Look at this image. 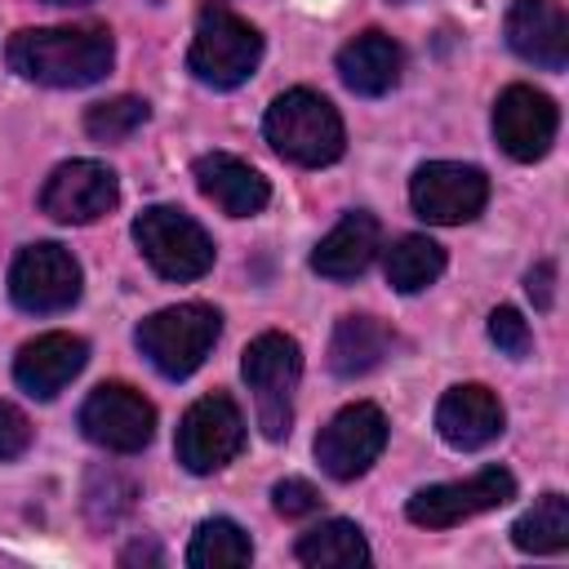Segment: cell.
<instances>
[{
    "label": "cell",
    "mask_w": 569,
    "mask_h": 569,
    "mask_svg": "<svg viewBox=\"0 0 569 569\" xmlns=\"http://www.w3.org/2000/svg\"><path fill=\"white\" fill-rule=\"evenodd\" d=\"M27 449H31V422H27V413L18 405L0 400V462L22 458Z\"/></svg>",
    "instance_id": "29"
},
{
    "label": "cell",
    "mask_w": 569,
    "mask_h": 569,
    "mask_svg": "<svg viewBox=\"0 0 569 569\" xmlns=\"http://www.w3.org/2000/svg\"><path fill=\"white\" fill-rule=\"evenodd\" d=\"M80 431L98 449L138 453L156 436V409H151V400L142 391H133L124 382H102L80 405Z\"/></svg>",
    "instance_id": "9"
},
{
    "label": "cell",
    "mask_w": 569,
    "mask_h": 569,
    "mask_svg": "<svg viewBox=\"0 0 569 569\" xmlns=\"http://www.w3.org/2000/svg\"><path fill=\"white\" fill-rule=\"evenodd\" d=\"M382 249V227L373 213L351 209L316 249H311V271L325 280H356Z\"/></svg>",
    "instance_id": "19"
},
{
    "label": "cell",
    "mask_w": 569,
    "mask_h": 569,
    "mask_svg": "<svg viewBox=\"0 0 569 569\" xmlns=\"http://www.w3.org/2000/svg\"><path fill=\"white\" fill-rule=\"evenodd\" d=\"M218 333H222V316L213 307H204V302H178V307H164V311L147 316L138 325L133 342L151 360L156 373H164V378L178 382V378H191L204 365V356L213 351Z\"/></svg>",
    "instance_id": "4"
},
{
    "label": "cell",
    "mask_w": 569,
    "mask_h": 569,
    "mask_svg": "<svg viewBox=\"0 0 569 569\" xmlns=\"http://www.w3.org/2000/svg\"><path fill=\"white\" fill-rule=\"evenodd\" d=\"M507 44L547 71L569 62V22L556 0H511L507 9Z\"/></svg>",
    "instance_id": "17"
},
{
    "label": "cell",
    "mask_w": 569,
    "mask_h": 569,
    "mask_svg": "<svg viewBox=\"0 0 569 569\" xmlns=\"http://www.w3.org/2000/svg\"><path fill=\"white\" fill-rule=\"evenodd\" d=\"M293 556L311 569H360L369 565V542L351 520H320L298 538Z\"/></svg>",
    "instance_id": "22"
},
{
    "label": "cell",
    "mask_w": 569,
    "mask_h": 569,
    "mask_svg": "<svg viewBox=\"0 0 569 569\" xmlns=\"http://www.w3.org/2000/svg\"><path fill=\"white\" fill-rule=\"evenodd\" d=\"M244 445V418L231 396H200L178 422V462L196 476L227 467Z\"/></svg>",
    "instance_id": "11"
},
{
    "label": "cell",
    "mask_w": 569,
    "mask_h": 569,
    "mask_svg": "<svg viewBox=\"0 0 569 569\" xmlns=\"http://www.w3.org/2000/svg\"><path fill=\"white\" fill-rule=\"evenodd\" d=\"M396 4H405V0H396Z\"/></svg>",
    "instance_id": "33"
},
{
    "label": "cell",
    "mask_w": 569,
    "mask_h": 569,
    "mask_svg": "<svg viewBox=\"0 0 569 569\" xmlns=\"http://www.w3.org/2000/svg\"><path fill=\"white\" fill-rule=\"evenodd\" d=\"M262 133H267L276 156H284L289 164H302V169L333 164L347 147L338 107L311 89L280 93L262 116Z\"/></svg>",
    "instance_id": "2"
},
{
    "label": "cell",
    "mask_w": 569,
    "mask_h": 569,
    "mask_svg": "<svg viewBox=\"0 0 569 569\" xmlns=\"http://www.w3.org/2000/svg\"><path fill=\"white\" fill-rule=\"evenodd\" d=\"M89 360V342L76 333H40L13 356V378L27 396L53 400Z\"/></svg>",
    "instance_id": "16"
},
{
    "label": "cell",
    "mask_w": 569,
    "mask_h": 569,
    "mask_svg": "<svg viewBox=\"0 0 569 569\" xmlns=\"http://www.w3.org/2000/svg\"><path fill=\"white\" fill-rule=\"evenodd\" d=\"M382 445H387V418H382L378 405H365L360 400V405L338 409L320 427V436H316V462L333 480H356V476H365L378 462Z\"/></svg>",
    "instance_id": "12"
},
{
    "label": "cell",
    "mask_w": 569,
    "mask_h": 569,
    "mask_svg": "<svg viewBox=\"0 0 569 569\" xmlns=\"http://www.w3.org/2000/svg\"><path fill=\"white\" fill-rule=\"evenodd\" d=\"M84 289V276H80V262L71 258V249L53 244V240H40V244H27L13 267H9V298L31 311V316H53V311H67Z\"/></svg>",
    "instance_id": "7"
},
{
    "label": "cell",
    "mask_w": 569,
    "mask_h": 569,
    "mask_svg": "<svg viewBox=\"0 0 569 569\" xmlns=\"http://www.w3.org/2000/svg\"><path fill=\"white\" fill-rule=\"evenodd\" d=\"M147 116H151V107L142 98H129L124 93V98H111V102L89 107L84 111V133L98 138V142H120V138L138 133L147 124Z\"/></svg>",
    "instance_id": "26"
},
{
    "label": "cell",
    "mask_w": 569,
    "mask_h": 569,
    "mask_svg": "<svg viewBox=\"0 0 569 569\" xmlns=\"http://www.w3.org/2000/svg\"><path fill=\"white\" fill-rule=\"evenodd\" d=\"M516 498V476L502 471V467H485L467 480H445V485H427L409 498L405 516L422 529H449V525H462L480 511H493L502 502Z\"/></svg>",
    "instance_id": "10"
},
{
    "label": "cell",
    "mask_w": 569,
    "mask_h": 569,
    "mask_svg": "<svg viewBox=\"0 0 569 569\" xmlns=\"http://www.w3.org/2000/svg\"><path fill=\"white\" fill-rule=\"evenodd\" d=\"M49 4H89V0H49Z\"/></svg>",
    "instance_id": "32"
},
{
    "label": "cell",
    "mask_w": 569,
    "mask_h": 569,
    "mask_svg": "<svg viewBox=\"0 0 569 569\" xmlns=\"http://www.w3.org/2000/svg\"><path fill=\"white\" fill-rule=\"evenodd\" d=\"M133 240L164 280H200L213 267V236L173 204L142 209L133 218Z\"/></svg>",
    "instance_id": "6"
},
{
    "label": "cell",
    "mask_w": 569,
    "mask_h": 569,
    "mask_svg": "<svg viewBox=\"0 0 569 569\" xmlns=\"http://www.w3.org/2000/svg\"><path fill=\"white\" fill-rule=\"evenodd\" d=\"M560 111L533 84H511L493 102V138L511 160H542L556 142Z\"/></svg>",
    "instance_id": "13"
},
{
    "label": "cell",
    "mask_w": 569,
    "mask_h": 569,
    "mask_svg": "<svg viewBox=\"0 0 569 569\" xmlns=\"http://www.w3.org/2000/svg\"><path fill=\"white\" fill-rule=\"evenodd\" d=\"M396 347V333L378 316H342L329 338V369L338 378H360L378 369Z\"/></svg>",
    "instance_id": "21"
},
{
    "label": "cell",
    "mask_w": 569,
    "mask_h": 569,
    "mask_svg": "<svg viewBox=\"0 0 569 569\" xmlns=\"http://www.w3.org/2000/svg\"><path fill=\"white\" fill-rule=\"evenodd\" d=\"M271 507H276L284 520H302V516L320 511V489H316L311 480L289 476V480H280V485L271 489Z\"/></svg>",
    "instance_id": "28"
},
{
    "label": "cell",
    "mask_w": 569,
    "mask_h": 569,
    "mask_svg": "<svg viewBox=\"0 0 569 569\" xmlns=\"http://www.w3.org/2000/svg\"><path fill=\"white\" fill-rule=\"evenodd\" d=\"M196 187L204 191V200H213L231 218H253L271 200L267 178L253 164H244L227 151H209V156L196 160Z\"/></svg>",
    "instance_id": "18"
},
{
    "label": "cell",
    "mask_w": 569,
    "mask_h": 569,
    "mask_svg": "<svg viewBox=\"0 0 569 569\" xmlns=\"http://www.w3.org/2000/svg\"><path fill=\"white\" fill-rule=\"evenodd\" d=\"M409 200H413L418 218H427L436 227H458V222H471L485 209L489 178H485V169L462 164V160H431V164L413 169Z\"/></svg>",
    "instance_id": "8"
},
{
    "label": "cell",
    "mask_w": 569,
    "mask_h": 569,
    "mask_svg": "<svg viewBox=\"0 0 569 569\" xmlns=\"http://www.w3.org/2000/svg\"><path fill=\"white\" fill-rule=\"evenodd\" d=\"M525 289H529L533 307H538V311H547V307L556 302V267H551V262H538V267L525 276Z\"/></svg>",
    "instance_id": "30"
},
{
    "label": "cell",
    "mask_w": 569,
    "mask_h": 569,
    "mask_svg": "<svg viewBox=\"0 0 569 569\" xmlns=\"http://www.w3.org/2000/svg\"><path fill=\"white\" fill-rule=\"evenodd\" d=\"M133 560H160V551H156L151 542H147V547H142V542H133V547L120 556V565H133Z\"/></svg>",
    "instance_id": "31"
},
{
    "label": "cell",
    "mask_w": 569,
    "mask_h": 569,
    "mask_svg": "<svg viewBox=\"0 0 569 569\" xmlns=\"http://www.w3.org/2000/svg\"><path fill=\"white\" fill-rule=\"evenodd\" d=\"M262 58V36L253 22H244L240 13H231L227 4H204L196 18V36H191V53L187 67L200 84L209 89H236L258 71Z\"/></svg>",
    "instance_id": "3"
},
{
    "label": "cell",
    "mask_w": 569,
    "mask_h": 569,
    "mask_svg": "<svg viewBox=\"0 0 569 569\" xmlns=\"http://www.w3.org/2000/svg\"><path fill=\"white\" fill-rule=\"evenodd\" d=\"M240 373L253 391L262 436L284 440L293 431V391L302 378V347L289 333H258L240 356Z\"/></svg>",
    "instance_id": "5"
},
{
    "label": "cell",
    "mask_w": 569,
    "mask_h": 569,
    "mask_svg": "<svg viewBox=\"0 0 569 569\" xmlns=\"http://www.w3.org/2000/svg\"><path fill=\"white\" fill-rule=\"evenodd\" d=\"M120 200V182L102 160H67L49 173L44 191H40V209L53 222H98L102 213H111Z\"/></svg>",
    "instance_id": "14"
},
{
    "label": "cell",
    "mask_w": 569,
    "mask_h": 569,
    "mask_svg": "<svg viewBox=\"0 0 569 569\" xmlns=\"http://www.w3.org/2000/svg\"><path fill=\"white\" fill-rule=\"evenodd\" d=\"M502 422H507L502 400L480 382H458L436 405V431L453 449H485L489 440L502 436Z\"/></svg>",
    "instance_id": "15"
},
{
    "label": "cell",
    "mask_w": 569,
    "mask_h": 569,
    "mask_svg": "<svg viewBox=\"0 0 569 569\" xmlns=\"http://www.w3.org/2000/svg\"><path fill=\"white\" fill-rule=\"evenodd\" d=\"M249 560H253V542L236 520L213 516L191 533V547H187L191 569H236V565H249Z\"/></svg>",
    "instance_id": "25"
},
{
    "label": "cell",
    "mask_w": 569,
    "mask_h": 569,
    "mask_svg": "<svg viewBox=\"0 0 569 569\" xmlns=\"http://www.w3.org/2000/svg\"><path fill=\"white\" fill-rule=\"evenodd\" d=\"M405 71V53L387 31H360L338 49V76L360 98H382L396 89Z\"/></svg>",
    "instance_id": "20"
},
{
    "label": "cell",
    "mask_w": 569,
    "mask_h": 569,
    "mask_svg": "<svg viewBox=\"0 0 569 569\" xmlns=\"http://www.w3.org/2000/svg\"><path fill=\"white\" fill-rule=\"evenodd\" d=\"M511 542L529 556H556L569 547V502L565 493H542L516 525H511Z\"/></svg>",
    "instance_id": "23"
},
{
    "label": "cell",
    "mask_w": 569,
    "mask_h": 569,
    "mask_svg": "<svg viewBox=\"0 0 569 569\" xmlns=\"http://www.w3.org/2000/svg\"><path fill=\"white\" fill-rule=\"evenodd\" d=\"M489 338H493V347L507 351L511 360H525L529 347H533V333H529V325H525V316H520L516 307H493V311H489Z\"/></svg>",
    "instance_id": "27"
},
{
    "label": "cell",
    "mask_w": 569,
    "mask_h": 569,
    "mask_svg": "<svg viewBox=\"0 0 569 569\" xmlns=\"http://www.w3.org/2000/svg\"><path fill=\"white\" fill-rule=\"evenodd\" d=\"M387 284L396 289V293H418V289H427V284H436L440 280V271H445V249L436 244V240H427V236H400L391 249H387Z\"/></svg>",
    "instance_id": "24"
},
{
    "label": "cell",
    "mask_w": 569,
    "mask_h": 569,
    "mask_svg": "<svg viewBox=\"0 0 569 569\" xmlns=\"http://www.w3.org/2000/svg\"><path fill=\"white\" fill-rule=\"evenodd\" d=\"M4 58L9 71H18L31 84L80 89V84H98L111 71L116 44L107 27H27L9 36Z\"/></svg>",
    "instance_id": "1"
}]
</instances>
